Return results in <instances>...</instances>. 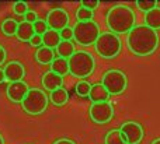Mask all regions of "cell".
Masks as SVG:
<instances>
[{"mask_svg": "<svg viewBox=\"0 0 160 144\" xmlns=\"http://www.w3.org/2000/svg\"><path fill=\"white\" fill-rule=\"evenodd\" d=\"M128 49L136 56H149L159 48V35L145 24L135 25L127 36Z\"/></svg>", "mask_w": 160, "mask_h": 144, "instance_id": "1", "label": "cell"}, {"mask_svg": "<svg viewBox=\"0 0 160 144\" xmlns=\"http://www.w3.org/2000/svg\"><path fill=\"white\" fill-rule=\"evenodd\" d=\"M135 13L129 6L115 4L108 10L105 22L110 32L119 35V34H129L135 27Z\"/></svg>", "mask_w": 160, "mask_h": 144, "instance_id": "2", "label": "cell"}, {"mask_svg": "<svg viewBox=\"0 0 160 144\" xmlns=\"http://www.w3.org/2000/svg\"><path fill=\"white\" fill-rule=\"evenodd\" d=\"M69 73L76 78H86L93 74L96 69V60L93 55L86 50H76L72 58L68 60Z\"/></svg>", "mask_w": 160, "mask_h": 144, "instance_id": "3", "label": "cell"}, {"mask_svg": "<svg viewBox=\"0 0 160 144\" xmlns=\"http://www.w3.org/2000/svg\"><path fill=\"white\" fill-rule=\"evenodd\" d=\"M101 35L100 27L96 21H82L76 22L73 27V41L82 46H91L97 42Z\"/></svg>", "mask_w": 160, "mask_h": 144, "instance_id": "4", "label": "cell"}, {"mask_svg": "<svg viewBox=\"0 0 160 144\" xmlns=\"http://www.w3.org/2000/svg\"><path fill=\"white\" fill-rule=\"evenodd\" d=\"M48 102H49V97L45 94L44 90L30 88L27 97L21 102V106L25 114L35 116V115H41L47 111Z\"/></svg>", "mask_w": 160, "mask_h": 144, "instance_id": "5", "label": "cell"}, {"mask_svg": "<svg viewBox=\"0 0 160 144\" xmlns=\"http://www.w3.org/2000/svg\"><path fill=\"white\" fill-rule=\"evenodd\" d=\"M96 52L104 59H114L119 55L122 42L118 35L112 32H101L97 42L94 44Z\"/></svg>", "mask_w": 160, "mask_h": 144, "instance_id": "6", "label": "cell"}, {"mask_svg": "<svg viewBox=\"0 0 160 144\" xmlns=\"http://www.w3.org/2000/svg\"><path fill=\"white\" fill-rule=\"evenodd\" d=\"M101 84L110 95H121L128 87V77L118 69H111L102 74Z\"/></svg>", "mask_w": 160, "mask_h": 144, "instance_id": "7", "label": "cell"}, {"mask_svg": "<svg viewBox=\"0 0 160 144\" xmlns=\"http://www.w3.org/2000/svg\"><path fill=\"white\" fill-rule=\"evenodd\" d=\"M90 118L97 125H105L114 118V108L110 102H100L93 104L90 106Z\"/></svg>", "mask_w": 160, "mask_h": 144, "instance_id": "8", "label": "cell"}, {"mask_svg": "<svg viewBox=\"0 0 160 144\" xmlns=\"http://www.w3.org/2000/svg\"><path fill=\"white\" fill-rule=\"evenodd\" d=\"M45 21H47L49 30L61 32L62 30L69 27L70 17H69V14H68L66 10L58 7V8H52V10L47 14V20H45Z\"/></svg>", "mask_w": 160, "mask_h": 144, "instance_id": "9", "label": "cell"}, {"mask_svg": "<svg viewBox=\"0 0 160 144\" xmlns=\"http://www.w3.org/2000/svg\"><path fill=\"white\" fill-rule=\"evenodd\" d=\"M119 130H121L122 136L125 137L128 144H139L143 140V136H145L143 128H142V125L138 122L128 120V122L122 123Z\"/></svg>", "mask_w": 160, "mask_h": 144, "instance_id": "10", "label": "cell"}, {"mask_svg": "<svg viewBox=\"0 0 160 144\" xmlns=\"http://www.w3.org/2000/svg\"><path fill=\"white\" fill-rule=\"evenodd\" d=\"M28 91H30V87L27 83L24 81H16V83H10L6 90V94L7 98L14 104H21L24 101V98L27 97Z\"/></svg>", "mask_w": 160, "mask_h": 144, "instance_id": "11", "label": "cell"}, {"mask_svg": "<svg viewBox=\"0 0 160 144\" xmlns=\"http://www.w3.org/2000/svg\"><path fill=\"white\" fill-rule=\"evenodd\" d=\"M4 76L6 80L8 83H16V81H22V78L25 77V69L24 64L18 60L8 62L4 66Z\"/></svg>", "mask_w": 160, "mask_h": 144, "instance_id": "12", "label": "cell"}, {"mask_svg": "<svg viewBox=\"0 0 160 144\" xmlns=\"http://www.w3.org/2000/svg\"><path fill=\"white\" fill-rule=\"evenodd\" d=\"M41 81H42L44 90H47V91H49V92L63 87V77L56 74V73H53V72H51V70H48L47 73H44Z\"/></svg>", "mask_w": 160, "mask_h": 144, "instance_id": "13", "label": "cell"}, {"mask_svg": "<svg viewBox=\"0 0 160 144\" xmlns=\"http://www.w3.org/2000/svg\"><path fill=\"white\" fill-rule=\"evenodd\" d=\"M88 98L91 100L93 104L108 102V100H110V94H108V91L104 88V86H102L101 83H98V84H93V86H91Z\"/></svg>", "mask_w": 160, "mask_h": 144, "instance_id": "14", "label": "cell"}, {"mask_svg": "<svg viewBox=\"0 0 160 144\" xmlns=\"http://www.w3.org/2000/svg\"><path fill=\"white\" fill-rule=\"evenodd\" d=\"M34 35H35V31H34L32 24H30V22H27V21L18 22V30H17V34H16V36L18 38V41L30 42Z\"/></svg>", "mask_w": 160, "mask_h": 144, "instance_id": "15", "label": "cell"}, {"mask_svg": "<svg viewBox=\"0 0 160 144\" xmlns=\"http://www.w3.org/2000/svg\"><path fill=\"white\" fill-rule=\"evenodd\" d=\"M61 42H62V38L58 31L48 30L47 32L42 35V46H47V48H49V49H56Z\"/></svg>", "mask_w": 160, "mask_h": 144, "instance_id": "16", "label": "cell"}, {"mask_svg": "<svg viewBox=\"0 0 160 144\" xmlns=\"http://www.w3.org/2000/svg\"><path fill=\"white\" fill-rule=\"evenodd\" d=\"M35 60L39 64H51L55 60V50L47 46H41L35 52Z\"/></svg>", "mask_w": 160, "mask_h": 144, "instance_id": "17", "label": "cell"}, {"mask_svg": "<svg viewBox=\"0 0 160 144\" xmlns=\"http://www.w3.org/2000/svg\"><path fill=\"white\" fill-rule=\"evenodd\" d=\"M145 25L155 31L160 30V7L159 6L156 8H153V10L145 13Z\"/></svg>", "mask_w": 160, "mask_h": 144, "instance_id": "18", "label": "cell"}, {"mask_svg": "<svg viewBox=\"0 0 160 144\" xmlns=\"http://www.w3.org/2000/svg\"><path fill=\"white\" fill-rule=\"evenodd\" d=\"M76 52L75 49V44L72 41H62L61 44L58 45L56 48V53H58V58H62V59H66L69 60L72 58V55Z\"/></svg>", "mask_w": 160, "mask_h": 144, "instance_id": "19", "label": "cell"}, {"mask_svg": "<svg viewBox=\"0 0 160 144\" xmlns=\"http://www.w3.org/2000/svg\"><path fill=\"white\" fill-rule=\"evenodd\" d=\"M49 100L55 106H62L69 101V92H68L66 88L62 87V88H58V90H55V91L51 92Z\"/></svg>", "mask_w": 160, "mask_h": 144, "instance_id": "20", "label": "cell"}, {"mask_svg": "<svg viewBox=\"0 0 160 144\" xmlns=\"http://www.w3.org/2000/svg\"><path fill=\"white\" fill-rule=\"evenodd\" d=\"M51 72L56 73L59 76H66L69 73V63H68L66 59L62 58H55V60L51 63Z\"/></svg>", "mask_w": 160, "mask_h": 144, "instance_id": "21", "label": "cell"}, {"mask_svg": "<svg viewBox=\"0 0 160 144\" xmlns=\"http://www.w3.org/2000/svg\"><path fill=\"white\" fill-rule=\"evenodd\" d=\"M0 30H2L3 35L6 36H13L17 34V30H18V22L14 18H6L4 21L0 25Z\"/></svg>", "mask_w": 160, "mask_h": 144, "instance_id": "22", "label": "cell"}, {"mask_svg": "<svg viewBox=\"0 0 160 144\" xmlns=\"http://www.w3.org/2000/svg\"><path fill=\"white\" fill-rule=\"evenodd\" d=\"M104 143L105 144H128L119 129H112V130L108 132V133L105 134Z\"/></svg>", "mask_w": 160, "mask_h": 144, "instance_id": "23", "label": "cell"}, {"mask_svg": "<svg viewBox=\"0 0 160 144\" xmlns=\"http://www.w3.org/2000/svg\"><path fill=\"white\" fill-rule=\"evenodd\" d=\"M75 90H76V94H78L79 97L86 98V97H88V94H90L91 84L88 83V81H86V80H82L75 86Z\"/></svg>", "mask_w": 160, "mask_h": 144, "instance_id": "24", "label": "cell"}, {"mask_svg": "<svg viewBox=\"0 0 160 144\" xmlns=\"http://www.w3.org/2000/svg\"><path fill=\"white\" fill-rule=\"evenodd\" d=\"M76 18H78L79 22L82 21H93L94 18V11L88 10V8H84V7H80L78 8V11H76Z\"/></svg>", "mask_w": 160, "mask_h": 144, "instance_id": "25", "label": "cell"}, {"mask_svg": "<svg viewBox=\"0 0 160 144\" xmlns=\"http://www.w3.org/2000/svg\"><path fill=\"white\" fill-rule=\"evenodd\" d=\"M136 6H138L139 10L148 13V11H150V10L158 7V2H155V0H138V2H136Z\"/></svg>", "mask_w": 160, "mask_h": 144, "instance_id": "26", "label": "cell"}, {"mask_svg": "<svg viewBox=\"0 0 160 144\" xmlns=\"http://www.w3.org/2000/svg\"><path fill=\"white\" fill-rule=\"evenodd\" d=\"M34 31H35V34L37 35H44L45 32H47L48 30H49V27H48V24H47V21L45 20H41V18H38L35 22H34Z\"/></svg>", "mask_w": 160, "mask_h": 144, "instance_id": "27", "label": "cell"}, {"mask_svg": "<svg viewBox=\"0 0 160 144\" xmlns=\"http://www.w3.org/2000/svg\"><path fill=\"white\" fill-rule=\"evenodd\" d=\"M13 10H14V13H16L17 16L24 17L25 14L30 11V8H28V4L25 2H16L13 4Z\"/></svg>", "mask_w": 160, "mask_h": 144, "instance_id": "28", "label": "cell"}, {"mask_svg": "<svg viewBox=\"0 0 160 144\" xmlns=\"http://www.w3.org/2000/svg\"><path fill=\"white\" fill-rule=\"evenodd\" d=\"M80 6L84 7V8H88V10H91V11H94L100 6V2L98 0H83V2H80Z\"/></svg>", "mask_w": 160, "mask_h": 144, "instance_id": "29", "label": "cell"}, {"mask_svg": "<svg viewBox=\"0 0 160 144\" xmlns=\"http://www.w3.org/2000/svg\"><path fill=\"white\" fill-rule=\"evenodd\" d=\"M59 34H61L62 41H73V28L68 27L65 30H62Z\"/></svg>", "mask_w": 160, "mask_h": 144, "instance_id": "30", "label": "cell"}, {"mask_svg": "<svg viewBox=\"0 0 160 144\" xmlns=\"http://www.w3.org/2000/svg\"><path fill=\"white\" fill-rule=\"evenodd\" d=\"M37 20H38V16H37V13H35V11H32V10H30L24 16V20H22V21H27V22H30V24H34Z\"/></svg>", "mask_w": 160, "mask_h": 144, "instance_id": "31", "label": "cell"}, {"mask_svg": "<svg viewBox=\"0 0 160 144\" xmlns=\"http://www.w3.org/2000/svg\"><path fill=\"white\" fill-rule=\"evenodd\" d=\"M30 45L31 46H37V48H41L42 46V35H34L32 39L30 41Z\"/></svg>", "mask_w": 160, "mask_h": 144, "instance_id": "32", "label": "cell"}, {"mask_svg": "<svg viewBox=\"0 0 160 144\" xmlns=\"http://www.w3.org/2000/svg\"><path fill=\"white\" fill-rule=\"evenodd\" d=\"M6 59H7V52H6V49L0 45V66L6 63Z\"/></svg>", "mask_w": 160, "mask_h": 144, "instance_id": "33", "label": "cell"}, {"mask_svg": "<svg viewBox=\"0 0 160 144\" xmlns=\"http://www.w3.org/2000/svg\"><path fill=\"white\" fill-rule=\"evenodd\" d=\"M53 144H76V143L70 139H59V140H56Z\"/></svg>", "mask_w": 160, "mask_h": 144, "instance_id": "34", "label": "cell"}, {"mask_svg": "<svg viewBox=\"0 0 160 144\" xmlns=\"http://www.w3.org/2000/svg\"><path fill=\"white\" fill-rule=\"evenodd\" d=\"M3 81H6V76H4V70L0 69V84L3 83Z\"/></svg>", "mask_w": 160, "mask_h": 144, "instance_id": "35", "label": "cell"}, {"mask_svg": "<svg viewBox=\"0 0 160 144\" xmlns=\"http://www.w3.org/2000/svg\"><path fill=\"white\" fill-rule=\"evenodd\" d=\"M150 144H160V139H156V140H153V142L150 143Z\"/></svg>", "mask_w": 160, "mask_h": 144, "instance_id": "36", "label": "cell"}, {"mask_svg": "<svg viewBox=\"0 0 160 144\" xmlns=\"http://www.w3.org/2000/svg\"><path fill=\"white\" fill-rule=\"evenodd\" d=\"M0 144H4V139H3L2 133H0Z\"/></svg>", "mask_w": 160, "mask_h": 144, "instance_id": "37", "label": "cell"}]
</instances>
